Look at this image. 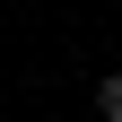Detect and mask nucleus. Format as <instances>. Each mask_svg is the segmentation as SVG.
Returning <instances> with one entry per match:
<instances>
[{"label": "nucleus", "instance_id": "1", "mask_svg": "<svg viewBox=\"0 0 122 122\" xmlns=\"http://www.w3.org/2000/svg\"><path fill=\"white\" fill-rule=\"evenodd\" d=\"M96 113H105V122H122V70H105V79H96Z\"/></svg>", "mask_w": 122, "mask_h": 122}]
</instances>
